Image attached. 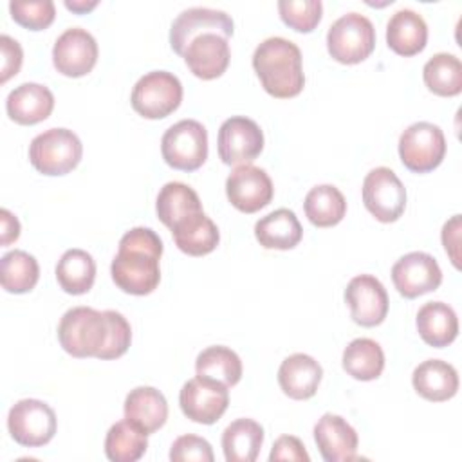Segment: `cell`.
Listing matches in <instances>:
<instances>
[{
	"label": "cell",
	"instance_id": "277c9868",
	"mask_svg": "<svg viewBox=\"0 0 462 462\" xmlns=\"http://www.w3.org/2000/svg\"><path fill=\"white\" fill-rule=\"evenodd\" d=\"M83 155L79 137L69 128H49L29 144V161L43 175H65L72 171Z\"/></svg>",
	"mask_w": 462,
	"mask_h": 462
},
{
	"label": "cell",
	"instance_id": "f35d334b",
	"mask_svg": "<svg viewBox=\"0 0 462 462\" xmlns=\"http://www.w3.org/2000/svg\"><path fill=\"white\" fill-rule=\"evenodd\" d=\"M215 455L211 449V444L197 435H180L179 439L173 440L171 449H170V460L173 462H213Z\"/></svg>",
	"mask_w": 462,
	"mask_h": 462
},
{
	"label": "cell",
	"instance_id": "d6a6232c",
	"mask_svg": "<svg viewBox=\"0 0 462 462\" xmlns=\"http://www.w3.org/2000/svg\"><path fill=\"white\" fill-rule=\"evenodd\" d=\"M148 435L128 419L110 426L105 437V455L112 462H135L148 448Z\"/></svg>",
	"mask_w": 462,
	"mask_h": 462
},
{
	"label": "cell",
	"instance_id": "f546056e",
	"mask_svg": "<svg viewBox=\"0 0 462 462\" xmlns=\"http://www.w3.org/2000/svg\"><path fill=\"white\" fill-rule=\"evenodd\" d=\"M56 280L69 294H85L96 280V262L85 249H67L56 263Z\"/></svg>",
	"mask_w": 462,
	"mask_h": 462
},
{
	"label": "cell",
	"instance_id": "7402d4cb",
	"mask_svg": "<svg viewBox=\"0 0 462 462\" xmlns=\"http://www.w3.org/2000/svg\"><path fill=\"white\" fill-rule=\"evenodd\" d=\"M428 42V23L413 9L395 11L386 23V43L401 56L419 54Z\"/></svg>",
	"mask_w": 462,
	"mask_h": 462
},
{
	"label": "cell",
	"instance_id": "4316f807",
	"mask_svg": "<svg viewBox=\"0 0 462 462\" xmlns=\"http://www.w3.org/2000/svg\"><path fill=\"white\" fill-rule=\"evenodd\" d=\"M417 330L424 343L442 348L455 341L458 334V318L451 305L444 301H428L417 312Z\"/></svg>",
	"mask_w": 462,
	"mask_h": 462
},
{
	"label": "cell",
	"instance_id": "b9f144b4",
	"mask_svg": "<svg viewBox=\"0 0 462 462\" xmlns=\"http://www.w3.org/2000/svg\"><path fill=\"white\" fill-rule=\"evenodd\" d=\"M0 51H2V78H0V81L5 83L9 78L18 74V70L22 67V60H23V51H22L20 43L7 34L0 36Z\"/></svg>",
	"mask_w": 462,
	"mask_h": 462
},
{
	"label": "cell",
	"instance_id": "d4e9b609",
	"mask_svg": "<svg viewBox=\"0 0 462 462\" xmlns=\"http://www.w3.org/2000/svg\"><path fill=\"white\" fill-rule=\"evenodd\" d=\"M254 236L265 249L285 251L300 244L303 229L292 209L280 208L256 220Z\"/></svg>",
	"mask_w": 462,
	"mask_h": 462
},
{
	"label": "cell",
	"instance_id": "6da1fadb",
	"mask_svg": "<svg viewBox=\"0 0 462 462\" xmlns=\"http://www.w3.org/2000/svg\"><path fill=\"white\" fill-rule=\"evenodd\" d=\"M161 254L162 240L153 229L132 227L121 236L110 265L114 283L128 294H150L161 282Z\"/></svg>",
	"mask_w": 462,
	"mask_h": 462
},
{
	"label": "cell",
	"instance_id": "5b68a950",
	"mask_svg": "<svg viewBox=\"0 0 462 462\" xmlns=\"http://www.w3.org/2000/svg\"><path fill=\"white\" fill-rule=\"evenodd\" d=\"M374 47V23L361 13L350 11L339 16L327 31V49L339 63H359L372 54Z\"/></svg>",
	"mask_w": 462,
	"mask_h": 462
},
{
	"label": "cell",
	"instance_id": "2e32d148",
	"mask_svg": "<svg viewBox=\"0 0 462 462\" xmlns=\"http://www.w3.org/2000/svg\"><path fill=\"white\" fill-rule=\"evenodd\" d=\"M233 18L220 9L188 7L177 14L170 29V45L182 56L188 43L202 32H218L226 38L233 36Z\"/></svg>",
	"mask_w": 462,
	"mask_h": 462
},
{
	"label": "cell",
	"instance_id": "4dcf8cb0",
	"mask_svg": "<svg viewBox=\"0 0 462 462\" xmlns=\"http://www.w3.org/2000/svg\"><path fill=\"white\" fill-rule=\"evenodd\" d=\"M343 368L357 381H372L383 374L384 352L370 337H356L343 350Z\"/></svg>",
	"mask_w": 462,
	"mask_h": 462
},
{
	"label": "cell",
	"instance_id": "1f68e13d",
	"mask_svg": "<svg viewBox=\"0 0 462 462\" xmlns=\"http://www.w3.org/2000/svg\"><path fill=\"white\" fill-rule=\"evenodd\" d=\"M303 209L310 224L318 227H330L343 220L346 213V200L336 186L318 184L305 195Z\"/></svg>",
	"mask_w": 462,
	"mask_h": 462
},
{
	"label": "cell",
	"instance_id": "74e56055",
	"mask_svg": "<svg viewBox=\"0 0 462 462\" xmlns=\"http://www.w3.org/2000/svg\"><path fill=\"white\" fill-rule=\"evenodd\" d=\"M9 11L16 23L31 31L49 27L56 16V7L51 0H13L9 2Z\"/></svg>",
	"mask_w": 462,
	"mask_h": 462
},
{
	"label": "cell",
	"instance_id": "7a4b0ae2",
	"mask_svg": "<svg viewBox=\"0 0 462 462\" xmlns=\"http://www.w3.org/2000/svg\"><path fill=\"white\" fill-rule=\"evenodd\" d=\"M253 69L263 90L274 97H294L303 90L301 51L287 38H265L253 52Z\"/></svg>",
	"mask_w": 462,
	"mask_h": 462
},
{
	"label": "cell",
	"instance_id": "cb8c5ba5",
	"mask_svg": "<svg viewBox=\"0 0 462 462\" xmlns=\"http://www.w3.org/2000/svg\"><path fill=\"white\" fill-rule=\"evenodd\" d=\"M125 419L139 426L146 435L164 426L168 419L166 397L153 386H135L125 399Z\"/></svg>",
	"mask_w": 462,
	"mask_h": 462
},
{
	"label": "cell",
	"instance_id": "60d3db41",
	"mask_svg": "<svg viewBox=\"0 0 462 462\" xmlns=\"http://www.w3.org/2000/svg\"><path fill=\"white\" fill-rule=\"evenodd\" d=\"M271 462H278V460H296V462H309L310 457L303 446V442L298 437L292 435H282L274 440L271 455H269Z\"/></svg>",
	"mask_w": 462,
	"mask_h": 462
},
{
	"label": "cell",
	"instance_id": "f6af8a7d",
	"mask_svg": "<svg viewBox=\"0 0 462 462\" xmlns=\"http://www.w3.org/2000/svg\"><path fill=\"white\" fill-rule=\"evenodd\" d=\"M97 5L96 0H90V2H85V0H65V7L76 11V13H87L90 9H94Z\"/></svg>",
	"mask_w": 462,
	"mask_h": 462
},
{
	"label": "cell",
	"instance_id": "f1b7e54d",
	"mask_svg": "<svg viewBox=\"0 0 462 462\" xmlns=\"http://www.w3.org/2000/svg\"><path fill=\"white\" fill-rule=\"evenodd\" d=\"M155 209H157L159 220L171 229L175 224H179L186 217L197 211H202V204L193 188H189L184 182L171 180L159 189Z\"/></svg>",
	"mask_w": 462,
	"mask_h": 462
},
{
	"label": "cell",
	"instance_id": "9a60e30c",
	"mask_svg": "<svg viewBox=\"0 0 462 462\" xmlns=\"http://www.w3.org/2000/svg\"><path fill=\"white\" fill-rule=\"evenodd\" d=\"M392 282L401 296L411 300L439 289L442 271L431 254L411 251L393 263Z\"/></svg>",
	"mask_w": 462,
	"mask_h": 462
},
{
	"label": "cell",
	"instance_id": "484cf974",
	"mask_svg": "<svg viewBox=\"0 0 462 462\" xmlns=\"http://www.w3.org/2000/svg\"><path fill=\"white\" fill-rule=\"evenodd\" d=\"M171 235L175 245L189 256H202L211 253L220 240L217 224L204 213V209L175 224L171 227Z\"/></svg>",
	"mask_w": 462,
	"mask_h": 462
},
{
	"label": "cell",
	"instance_id": "83f0119b",
	"mask_svg": "<svg viewBox=\"0 0 462 462\" xmlns=\"http://www.w3.org/2000/svg\"><path fill=\"white\" fill-rule=\"evenodd\" d=\"M263 444V428L253 419H236L222 433V449L227 462L256 460Z\"/></svg>",
	"mask_w": 462,
	"mask_h": 462
},
{
	"label": "cell",
	"instance_id": "4fadbf2b",
	"mask_svg": "<svg viewBox=\"0 0 462 462\" xmlns=\"http://www.w3.org/2000/svg\"><path fill=\"white\" fill-rule=\"evenodd\" d=\"M97 42L83 27L65 29L52 47V63L56 70L69 78L88 74L97 61Z\"/></svg>",
	"mask_w": 462,
	"mask_h": 462
},
{
	"label": "cell",
	"instance_id": "ab89813d",
	"mask_svg": "<svg viewBox=\"0 0 462 462\" xmlns=\"http://www.w3.org/2000/svg\"><path fill=\"white\" fill-rule=\"evenodd\" d=\"M106 314L110 319V341L99 359H117L128 350L132 343V327L121 312L106 310Z\"/></svg>",
	"mask_w": 462,
	"mask_h": 462
},
{
	"label": "cell",
	"instance_id": "8fae6325",
	"mask_svg": "<svg viewBox=\"0 0 462 462\" xmlns=\"http://www.w3.org/2000/svg\"><path fill=\"white\" fill-rule=\"evenodd\" d=\"M179 404L182 413L200 424L217 422L229 404V390L226 384L197 375L186 381L179 393Z\"/></svg>",
	"mask_w": 462,
	"mask_h": 462
},
{
	"label": "cell",
	"instance_id": "7c38bea8",
	"mask_svg": "<svg viewBox=\"0 0 462 462\" xmlns=\"http://www.w3.org/2000/svg\"><path fill=\"white\" fill-rule=\"evenodd\" d=\"M217 144L224 164H249L263 150V132L256 121L245 116H233L220 125Z\"/></svg>",
	"mask_w": 462,
	"mask_h": 462
},
{
	"label": "cell",
	"instance_id": "9c48e42d",
	"mask_svg": "<svg viewBox=\"0 0 462 462\" xmlns=\"http://www.w3.org/2000/svg\"><path fill=\"white\" fill-rule=\"evenodd\" d=\"M56 413L40 399H22L14 402L7 415L11 437L27 448H40L51 442L56 433Z\"/></svg>",
	"mask_w": 462,
	"mask_h": 462
},
{
	"label": "cell",
	"instance_id": "d6986e66",
	"mask_svg": "<svg viewBox=\"0 0 462 462\" xmlns=\"http://www.w3.org/2000/svg\"><path fill=\"white\" fill-rule=\"evenodd\" d=\"M314 440L325 462H350L357 453V431L336 413H323L314 426Z\"/></svg>",
	"mask_w": 462,
	"mask_h": 462
},
{
	"label": "cell",
	"instance_id": "ac0fdd59",
	"mask_svg": "<svg viewBox=\"0 0 462 462\" xmlns=\"http://www.w3.org/2000/svg\"><path fill=\"white\" fill-rule=\"evenodd\" d=\"M188 69L200 79L222 76L229 65L231 49L227 38L218 32H202L195 36L182 52Z\"/></svg>",
	"mask_w": 462,
	"mask_h": 462
},
{
	"label": "cell",
	"instance_id": "3957f363",
	"mask_svg": "<svg viewBox=\"0 0 462 462\" xmlns=\"http://www.w3.org/2000/svg\"><path fill=\"white\" fill-rule=\"evenodd\" d=\"M61 348L74 357H101L110 341V319L106 310L72 307L58 323Z\"/></svg>",
	"mask_w": 462,
	"mask_h": 462
},
{
	"label": "cell",
	"instance_id": "44dd1931",
	"mask_svg": "<svg viewBox=\"0 0 462 462\" xmlns=\"http://www.w3.org/2000/svg\"><path fill=\"white\" fill-rule=\"evenodd\" d=\"M54 108L52 92L40 83L27 81L13 88L5 99L7 116L18 125H36L45 121Z\"/></svg>",
	"mask_w": 462,
	"mask_h": 462
},
{
	"label": "cell",
	"instance_id": "ba28073f",
	"mask_svg": "<svg viewBox=\"0 0 462 462\" xmlns=\"http://www.w3.org/2000/svg\"><path fill=\"white\" fill-rule=\"evenodd\" d=\"M446 155V137L440 126L417 121L399 137V157L402 164L415 173L435 170Z\"/></svg>",
	"mask_w": 462,
	"mask_h": 462
},
{
	"label": "cell",
	"instance_id": "8992f818",
	"mask_svg": "<svg viewBox=\"0 0 462 462\" xmlns=\"http://www.w3.org/2000/svg\"><path fill=\"white\" fill-rule=\"evenodd\" d=\"M134 110L146 119H162L182 101L180 79L168 70H152L137 79L130 96Z\"/></svg>",
	"mask_w": 462,
	"mask_h": 462
},
{
	"label": "cell",
	"instance_id": "603a6c76",
	"mask_svg": "<svg viewBox=\"0 0 462 462\" xmlns=\"http://www.w3.org/2000/svg\"><path fill=\"white\" fill-rule=\"evenodd\" d=\"M415 392L433 402L451 399L458 390V374L453 365L442 359H426L411 374Z\"/></svg>",
	"mask_w": 462,
	"mask_h": 462
},
{
	"label": "cell",
	"instance_id": "d590c367",
	"mask_svg": "<svg viewBox=\"0 0 462 462\" xmlns=\"http://www.w3.org/2000/svg\"><path fill=\"white\" fill-rule=\"evenodd\" d=\"M40 278V265L32 254L22 249L5 253L0 260V282L7 292L22 294L34 289Z\"/></svg>",
	"mask_w": 462,
	"mask_h": 462
},
{
	"label": "cell",
	"instance_id": "ee69618b",
	"mask_svg": "<svg viewBox=\"0 0 462 462\" xmlns=\"http://www.w3.org/2000/svg\"><path fill=\"white\" fill-rule=\"evenodd\" d=\"M0 217H2V245H9L20 236V222L5 208L0 211Z\"/></svg>",
	"mask_w": 462,
	"mask_h": 462
},
{
	"label": "cell",
	"instance_id": "7bdbcfd3",
	"mask_svg": "<svg viewBox=\"0 0 462 462\" xmlns=\"http://www.w3.org/2000/svg\"><path fill=\"white\" fill-rule=\"evenodd\" d=\"M442 245L446 253L449 254L453 265L458 269L460 267V258H458V244H460V215H453L444 226H442Z\"/></svg>",
	"mask_w": 462,
	"mask_h": 462
},
{
	"label": "cell",
	"instance_id": "30bf717a",
	"mask_svg": "<svg viewBox=\"0 0 462 462\" xmlns=\"http://www.w3.org/2000/svg\"><path fill=\"white\" fill-rule=\"evenodd\" d=\"M363 202L379 222H395L406 208V188L393 170L377 166L363 180Z\"/></svg>",
	"mask_w": 462,
	"mask_h": 462
},
{
	"label": "cell",
	"instance_id": "e0dca14e",
	"mask_svg": "<svg viewBox=\"0 0 462 462\" xmlns=\"http://www.w3.org/2000/svg\"><path fill=\"white\" fill-rule=\"evenodd\" d=\"M345 301L361 327L381 325L388 314V292L374 274L354 276L345 289Z\"/></svg>",
	"mask_w": 462,
	"mask_h": 462
},
{
	"label": "cell",
	"instance_id": "e575fe53",
	"mask_svg": "<svg viewBox=\"0 0 462 462\" xmlns=\"http://www.w3.org/2000/svg\"><path fill=\"white\" fill-rule=\"evenodd\" d=\"M195 370L197 375L215 379L229 388L235 386L242 377V361L229 346L213 345L197 356Z\"/></svg>",
	"mask_w": 462,
	"mask_h": 462
},
{
	"label": "cell",
	"instance_id": "836d02e7",
	"mask_svg": "<svg viewBox=\"0 0 462 462\" xmlns=\"http://www.w3.org/2000/svg\"><path fill=\"white\" fill-rule=\"evenodd\" d=\"M422 79L437 96H457L462 90V63L455 54L437 52L424 63Z\"/></svg>",
	"mask_w": 462,
	"mask_h": 462
},
{
	"label": "cell",
	"instance_id": "52a82bcc",
	"mask_svg": "<svg viewBox=\"0 0 462 462\" xmlns=\"http://www.w3.org/2000/svg\"><path fill=\"white\" fill-rule=\"evenodd\" d=\"M161 153L166 164L175 170H199L208 159L206 126L195 119H180L164 132Z\"/></svg>",
	"mask_w": 462,
	"mask_h": 462
},
{
	"label": "cell",
	"instance_id": "ffe728a7",
	"mask_svg": "<svg viewBox=\"0 0 462 462\" xmlns=\"http://www.w3.org/2000/svg\"><path fill=\"white\" fill-rule=\"evenodd\" d=\"M323 368L309 354H292L278 368V384L283 393L296 401L310 399L321 383Z\"/></svg>",
	"mask_w": 462,
	"mask_h": 462
},
{
	"label": "cell",
	"instance_id": "5bb4252c",
	"mask_svg": "<svg viewBox=\"0 0 462 462\" xmlns=\"http://www.w3.org/2000/svg\"><path fill=\"white\" fill-rule=\"evenodd\" d=\"M226 195L238 211L254 213L273 200L274 188L265 170L240 164L226 179Z\"/></svg>",
	"mask_w": 462,
	"mask_h": 462
},
{
	"label": "cell",
	"instance_id": "8d00e7d4",
	"mask_svg": "<svg viewBox=\"0 0 462 462\" xmlns=\"http://www.w3.org/2000/svg\"><path fill=\"white\" fill-rule=\"evenodd\" d=\"M280 18L300 32H310L321 20L323 4L319 0H280Z\"/></svg>",
	"mask_w": 462,
	"mask_h": 462
}]
</instances>
